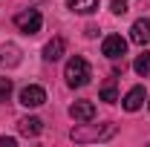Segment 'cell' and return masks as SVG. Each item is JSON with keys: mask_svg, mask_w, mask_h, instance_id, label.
<instances>
[{"mask_svg": "<svg viewBox=\"0 0 150 147\" xmlns=\"http://www.w3.org/2000/svg\"><path fill=\"white\" fill-rule=\"evenodd\" d=\"M147 104H150V101H147Z\"/></svg>", "mask_w": 150, "mask_h": 147, "instance_id": "obj_19", "label": "cell"}, {"mask_svg": "<svg viewBox=\"0 0 150 147\" xmlns=\"http://www.w3.org/2000/svg\"><path fill=\"white\" fill-rule=\"evenodd\" d=\"M144 98H147V92H144V87H133L124 98H121V107L127 112H136V110H142V104H144Z\"/></svg>", "mask_w": 150, "mask_h": 147, "instance_id": "obj_8", "label": "cell"}, {"mask_svg": "<svg viewBox=\"0 0 150 147\" xmlns=\"http://www.w3.org/2000/svg\"><path fill=\"white\" fill-rule=\"evenodd\" d=\"M15 26H18L23 35H38L40 26H43V15L38 9H23V12L15 15Z\"/></svg>", "mask_w": 150, "mask_h": 147, "instance_id": "obj_3", "label": "cell"}, {"mask_svg": "<svg viewBox=\"0 0 150 147\" xmlns=\"http://www.w3.org/2000/svg\"><path fill=\"white\" fill-rule=\"evenodd\" d=\"M101 101H107V104H115V101H118V90H115V81H107V84L101 87Z\"/></svg>", "mask_w": 150, "mask_h": 147, "instance_id": "obj_14", "label": "cell"}, {"mask_svg": "<svg viewBox=\"0 0 150 147\" xmlns=\"http://www.w3.org/2000/svg\"><path fill=\"white\" fill-rule=\"evenodd\" d=\"M64 78H67V84L69 87H87L90 84V78H93V69H90V64H87V58L75 55L67 61V66H64Z\"/></svg>", "mask_w": 150, "mask_h": 147, "instance_id": "obj_2", "label": "cell"}, {"mask_svg": "<svg viewBox=\"0 0 150 147\" xmlns=\"http://www.w3.org/2000/svg\"><path fill=\"white\" fill-rule=\"evenodd\" d=\"M130 40L139 43V46H147V43H150V20L147 18H139L130 26Z\"/></svg>", "mask_w": 150, "mask_h": 147, "instance_id": "obj_6", "label": "cell"}, {"mask_svg": "<svg viewBox=\"0 0 150 147\" xmlns=\"http://www.w3.org/2000/svg\"><path fill=\"white\" fill-rule=\"evenodd\" d=\"M84 35H87V37H95V35H98V29H95V26H87V32H84Z\"/></svg>", "mask_w": 150, "mask_h": 147, "instance_id": "obj_18", "label": "cell"}, {"mask_svg": "<svg viewBox=\"0 0 150 147\" xmlns=\"http://www.w3.org/2000/svg\"><path fill=\"white\" fill-rule=\"evenodd\" d=\"M133 69H136V75H142V78H147L150 75V52H142V55L133 61Z\"/></svg>", "mask_w": 150, "mask_h": 147, "instance_id": "obj_13", "label": "cell"}, {"mask_svg": "<svg viewBox=\"0 0 150 147\" xmlns=\"http://www.w3.org/2000/svg\"><path fill=\"white\" fill-rule=\"evenodd\" d=\"M64 52H67V40H64V37H52V40L43 46V58H46V61H58Z\"/></svg>", "mask_w": 150, "mask_h": 147, "instance_id": "obj_10", "label": "cell"}, {"mask_svg": "<svg viewBox=\"0 0 150 147\" xmlns=\"http://www.w3.org/2000/svg\"><path fill=\"white\" fill-rule=\"evenodd\" d=\"M110 12L112 15H127V0H110Z\"/></svg>", "mask_w": 150, "mask_h": 147, "instance_id": "obj_15", "label": "cell"}, {"mask_svg": "<svg viewBox=\"0 0 150 147\" xmlns=\"http://www.w3.org/2000/svg\"><path fill=\"white\" fill-rule=\"evenodd\" d=\"M18 130L23 136H40V133H43V121L35 118V115H29V118H20L18 121Z\"/></svg>", "mask_w": 150, "mask_h": 147, "instance_id": "obj_11", "label": "cell"}, {"mask_svg": "<svg viewBox=\"0 0 150 147\" xmlns=\"http://www.w3.org/2000/svg\"><path fill=\"white\" fill-rule=\"evenodd\" d=\"M12 95V78H0V101H6Z\"/></svg>", "mask_w": 150, "mask_h": 147, "instance_id": "obj_16", "label": "cell"}, {"mask_svg": "<svg viewBox=\"0 0 150 147\" xmlns=\"http://www.w3.org/2000/svg\"><path fill=\"white\" fill-rule=\"evenodd\" d=\"M101 52L110 58V61H118V58H124V52H127V40L121 35H107L104 43H101Z\"/></svg>", "mask_w": 150, "mask_h": 147, "instance_id": "obj_4", "label": "cell"}, {"mask_svg": "<svg viewBox=\"0 0 150 147\" xmlns=\"http://www.w3.org/2000/svg\"><path fill=\"white\" fill-rule=\"evenodd\" d=\"M20 64V46L18 43H0V66L15 69Z\"/></svg>", "mask_w": 150, "mask_h": 147, "instance_id": "obj_7", "label": "cell"}, {"mask_svg": "<svg viewBox=\"0 0 150 147\" xmlns=\"http://www.w3.org/2000/svg\"><path fill=\"white\" fill-rule=\"evenodd\" d=\"M67 6L72 9L75 15H93L98 9V0H67Z\"/></svg>", "mask_w": 150, "mask_h": 147, "instance_id": "obj_12", "label": "cell"}, {"mask_svg": "<svg viewBox=\"0 0 150 147\" xmlns=\"http://www.w3.org/2000/svg\"><path fill=\"white\" fill-rule=\"evenodd\" d=\"M115 136V124H90V121H81L78 127H72L69 133V139L72 141H81V144H87V141H107Z\"/></svg>", "mask_w": 150, "mask_h": 147, "instance_id": "obj_1", "label": "cell"}, {"mask_svg": "<svg viewBox=\"0 0 150 147\" xmlns=\"http://www.w3.org/2000/svg\"><path fill=\"white\" fill-rule=\"evenodd\" d=\"M20 104L23 107H40L43 101H46V90L43 87H38V84H29V87H23L20 90Z\"/></svg>", "mask_w": 150, "mask_h": 147, "instance_id": "obj_5", "label": "cell"}, {"mask_svg": "<svg viewBox=\"0 0 150 147\" xmlns=\"http://www.w3.org/2000/svg\"><path fill=\"white\" fill-rule=\"evenodd\" d=\"M0 147H15V139H0Z\"/></svg>", "mask_w": 150, "mask_h": 147, "instance_id": "obj_17", "label": "cell"}, {"mask_svg": "<svg viewBox=\"0 0 150 147\" xmlns=\"http://www.w3.org/2000/svg\"><path fill=\"white\" fill-rule=\"evenodd\" d=\"M69 115H72L75 121H93L95 118V104L93 101H75L72 107H69Z\"/></svg>", "mask_w": 150, "mask_h": 147, "instance_id": "obj_9", "label": "cell"}]
</instances>
